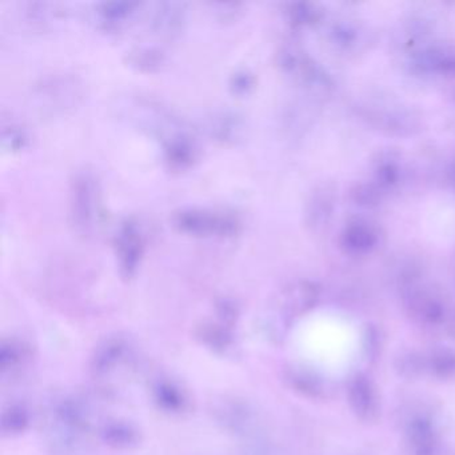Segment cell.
Instances as JSON below:
<instances>
[{
  "instance_id": "obj_1",
  "label": "cell",
  "mask_w": 455,
  "mask_h": 455,
  "mask_svg": "<svg viewBox=\"0 0 455 455\" xmlns=\"http://www.w3.org/2000/svg\"><path fill=\"white\" fill-rule=\"evenodd\" d=\"M70 220L74 230L84 238L95 234L102 220L100 183L92 172H76L70 185Z\"/></svg>"
},
{
  "instance_id": "obj_9",
  "label": "cell",
  "mask_w": 455,
  "mask_h": 455,
  "mask_svg": "<svg viewBox=\"0 0 455 455\" xmlns=\"http://www.w3.org/2000/svg\"><path fill=\"white\" fill-rule=\"evenodd\" d=\"M0 140H2V148L10 154L20 153L25 150L30 142V135L28 129L15 119L2 122V129H0Z\"/></svg>"
},
{
  "instance_id": "obj_5",
  "label": "cell",
  "mask_w": 455,
  "mask_h": 455,
  "mask_svg": "<svg viewBox=\"0 0 455 455\" xmlns=\"http://www.w3.org/2000/svg\"><path fill=\"white\" fill-rule=\"evenodd\" d=\"M188 25V6L180 2H162L151 15V30L164 41L180 38Z\"/></svg>"
},
{
  "instance_id": "obj_12",
  "label": "cell",
  "mask_w": 455,
  "mask_h": 455,
  "mask_svg": "<svg viewBox=\"0 0 455 455\" xmlns=\"http://www.w3.org/2000/svg\"><path fill=\"white\" fill-rule=\"evenodd\" d=\"M254 87V76L247 70H239L234 73L230 78V90L234 95L244 97L251 92Z\"/></svg>"
},
{
  "instance_id": "obj_11",
  "label": "cell",
  "mask_w": 455,
  "mask_h": 455,
  "mask_svg": "<svg viewBox=\"0 0 455 455\" xmlns=\"http://www.w3.org/2000/svg\"><path fill=\"white\" fill-rule=\"evenodd\" d=\"M60 10L58 4H28L26 9V17L34 26H46L52 20L60 17Z\"/></svg>"
},
{
  "instance_id": "obj_3",
  "label": "cell",
  "mask_w": 455,
  "mask_h": 455,
  "mask_svg": "<svg viewBox=\"0 0 455 455\" xmlns=\"http://www.w3.org/2000/svg\"><path fill=\"white\" fill-rule=\"evenodd\" d=\"M175 230L196 238H231L241 231V220L230 212L185 209L172 215Z\"/></svg>"
},
{
  "instance_id": "obj_13",
  "label": "cell",
  "mask_w": 455,
  "mask_h": 455,
  "mask_svg": "<svg viewBox=\"0 0 455 455\" xmlns=\"http://www.w3.org/2000/svg\"><path fill=\"white\" fill-rule=\"evenodd\" d=\"M212 6V9H215V14L220 18V20H234L242 9V4H214Z\"/></svg>"
},
{
  "instance_id": "obj_6",
  "label": "cell",
  "mask_w": 455,
  "mask_h": 455,
  "mask_svg": "<svg viewBox=\"0 0 455 455\" xmlns=\"http://www.w3.org/2000/svg\"><path fill=\"white\" fill-rule=\"evenodd\" d=\"M206 132L222 145H236L246 137V121L233 111H215L204 121Z\"/></svg>"
},
{
  "instance_id": "obj_2",
  "label": "cell",
  "mask_w": 455,
  "mask_h": 455,
  "mask_svg": "<svg viewBox=\"0 0 455 455\" xmlns=\"http://www.w3.org/2000/svg\"><path fill=\"white\" fill-rule=\"evenodd\" d=\"M84 92V84L78 76H52L34 87L33 103L42 116H65L81 105Z\"/></svg>"
},
{
  "instance_id": "obj_10",
  "label": "cell",
  "mask_w": 455,
  "mask_h": 455,
  "mask_svg": "<svg viewBox=\"0 0 455 455\" xmlns=\"http://www.w3.org/2000/svg\"><path fill=\"white\" fill-rule=\"evenodd\" d=\"M164 60L166 57L164 52L154 47H142L129 54V65L142 73L158 71L164 65Z\"/></svg>"
},
{
  "instance_id": "obj_8",
  "label": "cell",
  "mask_w": 455,
  "mask_h": 455,
  "mask_svg": "<svg viewBox=\"0 0 455 455\" xmlns=\"http://www.w3.org/2000/svg\"><path fill=\"white\" fill-rule=\"evenodd\" d=\"M138 2H105L95 7V20L105 31H116L126 26L140 10Z\"/></svg>"
},
{
  "instance_id": "obj_4",
  "label": "cell",
  "mask_w": 455,
  "mask_h": 455,
  "mask_svg": "<svg viewBox=\"0 0 455 455\" xmlns=\"http://www.w3.org/2000/svg\"><path fill=\"white\" fill-rule=\"evenodd\" d=\"M116 252L122 275L132 276L143 255V238L140 228L132 220L119 228L116 236Z\"/></svg>"
},
{
  "instance_id": "obj_7",
  "label": "cell",
  "mask_w": 455,
  "mask_h": 455,
  "mask_svg": "<svg viewBox=\"0 0 455 455\" xmlns=\"http://www.w3.org/2000/svg\"><path fill=\"white\" fill-rule=\"evenodd\" d=\"M164 159L170 169L183 172L193 166L198 156V148L190 135L175 130L164 140Z\"/></svg>"
}]
</instances>
